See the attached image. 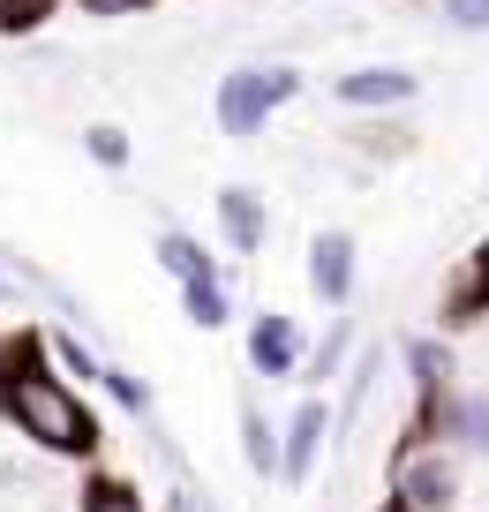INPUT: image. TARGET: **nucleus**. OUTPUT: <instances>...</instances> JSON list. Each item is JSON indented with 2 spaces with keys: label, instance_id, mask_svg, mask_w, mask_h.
<instances>
[{
  "label": "nucleus",
  "instance_id": "nucleus-8",
  "mask_svg": "<svg viewBox=\"0 0 489 512\" xmlns=\"http://www.w3.org/2000/svg\"><path fill=\"white\" fill-rule=\"evenodd\" d=\"M316 437H324V407H301V415H294V430H286V452H279V475L286 482H301V475H309V460H316Z\"/></svg>",
  "mask_w": 489,
  "mask_h": 512
},
{
  "label": "nucleus",
  "instance_id": "nucleus-9",
  "mask_svg": "<svg viewBox=\"0 0 489 512\" xmlns=\"http://www.w3.org/2000/svg\"><path fill=\"white\" fill-rule=\"evenodd\" d=\"M444 430H452L459 445L489 452V400H444Z\"/></svg>",
  "mask_w": 489,
  "mask_h": 512
},
{
  "label": "nucleus",
  "instance_id": "nucleus-1",
  "mask_svg": "<svg viewBox=\"0 0 489 512\" xmlns=\"http://www.w3.org/2000/svg\"><path fill=\"white\" fill-rule=\"evenodd\" d=\"M0 407L16 415L23 437H38L46 452H91L98 445V422L83 415V400L68 384H53L46 369H16V377L0 384Z\"/></svg>",
  "mask_w": 489,
  "mask_h": 512
},
{
  "label": "nucleus",
  "instance_id": "nucleus-6",
  "mask_svg": "<svg viewBox=\"0 0 489 512\" xmlns=\"http://www.w3.org/2000/svg\"><path fill=\"white\" fill-rule=\"evenodd\" d=\"M219 226H226V241H234L241 256L264 249V196L256 189H226L219 196Z\"/></svg>",
  "mask_w": 489,
  "mask_h": 512
},
{
  "label": "nucleus",
  "instance_id": "nucleus-5",
  "mask_svg": "<svg viewBox=\"0 0 489 512\" xmlns=\"http://www.w3.org/2000/svg\"><path fill=\"white\" fill-rule=\"evenodd\" d=\"M249 354H256V369H264V377H286V369L301 362V332H294V317H256Z\"/></svg>",
  "mask_w": 489,
  "mask_h": 512
},
{
  "label": "nucleus",
  "instance_id": "nucleus-14",
  "mask_svg": "<svg viewBox=\"0 0 489 512\" xmlns=\"http://www.w3.org/2000/svg\"><path fill=\"white\" fill-rule=\"evenodd\" d=\"M444 23L452 31H489V0H444Z\"/></svg>",
  "mask_w": 489,
  "mask_h": 512
},
{
  "label": "nucleus",
  "instance_id": "nucleus-16",
  "mask_svg": "<svg viewBox=\"0 0 489 512\" xmlns=\"http://www.w3.org/2000/svg\"><path fill=\"white\" fill-rule=\"evenodd\" d=\"M46 8H53V0H0V23H8V31H23V23H38Z\"/></svg>",
  "mask_w": 489,
  "mask_h": 512
},
{
  "label": "nucleus",
  "instance_id": "nucleus-10",
  "mask_svg": "<svg viewBox=\"0 0 489 512\" xmlns=\"http://www.w3.org/2000/svg\"><path fill=\"white\" fill-rule=\"evenodd\" d=\"M158 264H166V272H174L181 287H196V279H211V256L196 249L189 234H166V241H158Z\"/></svg>",
  "mask_w": 489,
  "mask_h": 512
},
{
  "label": "nucleus",
  "instance_id": "nucleus-11",
  "mask_svg": "<svg viewBox=\"0 0 489 512\" xmlns=\"http://www.w3.org/2000/svg\"><path fill=\"white\" fill-rule=\"evenodd\" d=\"M181 294H189V317L204 324V332H211V324H226V294H219V279H196V287H181Z\"/></svg>",
  "mask_w": 489,
  "mask_h": 512
},
{
  "label": "nucleus",
  "instance_id": "nucleus-3",
  "mask_svg": "<svg viewBox=\"0 0 489 512\" xmlns=\"http://www.w3.org/2000/svg\"><path fill=\"white\" fill-rule=\"evenodd\" d=\"M309 287L324 294L332 309L354 294V234H316L309 241Z\"/></svg>",
  "mask_w": 489,
  "mask_h": 512
},
{
  "label": "nucleus",
  "instance_id": "nucleus-12",
  "mask_svg": "<svg viewBox=\"0 0 489 512\" xmlns=\"http://www.w3.org/2000/svg\"><path fill=\"white\" fill-rule=\"evenodd\" d=\"M83 512H143V505H136V497H128L113 475H98L91 490H83Z\"/></svg>",
  "mask_w": 489,
  "mask_h": 512
},
{
  "label": "nucleus",
  "instance_id": "nucleus-18",
  "mask_svg": "<svg viewBox=\"0 0 489 512\" xmlns=\"http://www.w3.org/2000/svg\"><path fill=\"white\" fill-rule=\"evenodd\" d=\"M384 512H414V505H384Z\"/></svg>",
  "mask_w": 489,
  "mask_h": 512
},
{
  "label": "nucleus",
  "instance_id": "nucleus-7",
  "mask_svg": "<svg viewBox=\"0 0 489 512\" xmlns=\"http://www.w3.org/2000/svg\"><path fill=\"white\" fill-rule=\"evenodd\" d=\"M399 497H407L414 512H437V505H452V467H444V460H414L407 475H399Z\"/></svg>",
  "mask_w": 489,
  "mask_h": 512
},
{
  "label": "nucleus",
  "instance_id": "nucleus-4",
  "mask_svg": "<svg viewBox=\"0 0 489 512\" xmlns=\"http://www.w3.org/2000/svg\"><path fill=\"white\" fill-rule=\"evenodd\" d=\"M414 91H422V83H414L407 68H354V76H339V98H347V106H407Z\"/></svg>",
  "mask_w": 489,
  "mask_h": 512
},
{
  "label": "nucleus",
  "instance_id": "nucleus-2",
  "mask_svg": "<svg viewBox=\"0 0 489 512\" xmlns=\"http://www.w3.org/2000/svg\"><path fill=\"white\" fill-rule=\"evenodd\" d=\"M294 91H301L294 68H234V76L219 83V128L226 136H256Z\"/></svg>",
  "mask_w": 489,
  "mask_h": 512
},
{
  "label": "nucleus",
  "instance_id": "nucleus-13",
  "mask_svg": "<svg viewBox=\"0 0 489 512\" xmlns=\"http://www.w3.org/2000/svg\"><path fill=\"white\" fill-rule=\"evenodd\" d=\"M467 309H489V241H482V256H474V279L459 287V302H452V324L467 317Z\"/></svg>",
  "mask_w": 489,
  "mask_h": 512
},
{
  "label": "nucleus",
  "instance_id": "nucleus-17",
  "mask_svg": "<svg viewBox=\"0 0 489 512\" xmlns=\"http://www.w3.org/2000/svg\"><path fill=\"white\" fill-rule=\"evenodd\" d=\"M83 16H143V8H151V0H76Z\"/></svg>",
  "mask_w": 489,
  "mask_h": 512
},
{
  "label": "nucleus",
  "instance_id": "nucleus-15",
  "mask_svg": "<svg viewBox=\"0 0 489 512\" xmlns=\"http://www.w3.org/2000/svg\"><path fill=\"white\" fill-rule=\"evenodd\" d=\"M91 159H98V166H128V144H121V128H91Z\"/></svg>",
  "mask_w": 489,
  "mask_h": 512
}]
</instances>
